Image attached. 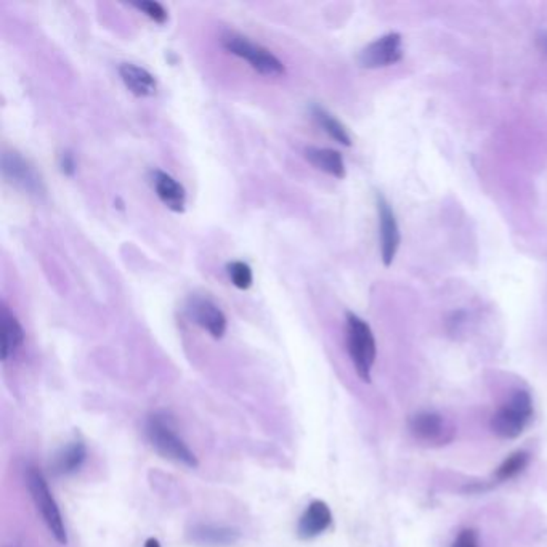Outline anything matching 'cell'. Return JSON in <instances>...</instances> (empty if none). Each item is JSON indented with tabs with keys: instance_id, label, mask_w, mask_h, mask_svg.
Instances as JSON below:
<instances>
[{
	"instance_id": "cell-8",
	"label": "cell",
	"mask_w": 547,
	"mask_h": 547,
	"mask_svg": "<svg viewBox=\"0 0 547 547\" xmlns=\"http://www.w3.org/2000/svg\"><path fill=\"white\" fill-rule=\"evenodd\" d=\"M403 58V39L398 33H388L367 44L358 55V63L366 69L392 67Z\"/></svg>"
},
{
	"instance_id": "cell-13",
	"label": "cell",
	"mask_w": 547,
	"mask_h": 547,
	"mask_svg": "<svg viewBox=\"0 0 547 547\" xmlns=\"http://www.w3.org/2000/svg\"><path fill=\"white\" fill-rule=\"evenodd\" d=\"M151 183H153L156 196L160 202L172 212H183L187 206V191L181 181H175L174 177L167 174L164 170L156 169L151 172Z\"/></svg>"
},
{
	"instance_id": "cell-2",
	"label": "cell",
	"mask_w": 547,
	"mask_h": 547,
	"mask_svg": "<svg viewBox=\"0 0 547 547\" xmlns=\"http://www.w3.org/2000/svg\"><path fill=\"white\" fill-rule=\"evenodd\" d=\"M26 485L31 498H33L34 506L39 511L40 517L47 525L48 532L60 544H67V525L63 521L60 506L55 500L52 490L48 487L46 475L42 474V470L39 469L29 466L26 469Z\"/></svg>"
},
{
	"instance_id": "cell-12",
	"label": "cell",
	"mask_w": 547,
	"mask_h": 547,
	"mask_svg": "<svg viewBox=\"0 0 547 547\" xmlns=\"http://www.w3.org/2000/svg\"><path fill=\"white\" fill-rule=\"evenodd\" d=\"M188 538L198 546L230 547L234 546L241 540V532L238 528L225 527V525L198 523L190 528Z\"/></svg>"
},
{
	"instance_id": "cell-15",
	"label": "cell",
	"mask_w": 547,
	"mask_h": 547,
	"mask_svg": "<svg viewBox=\"0 0 547 547\" xmlns=\"http://www.w3.org/2000/svg\"><path fill=\"white\" fill-rule=\"evenodd\" d=\"M119 76L124 86L137 97H153L158 90V82L153 74L134 63H122L119 67Z\"/></svg>"
},
{
	"instance_id": "cell-22",
	"label": "cell",
	"mask_w": 547,
	"mask_h": 547,
	"mask_svg": "<svg viewBox=\"0 0 547 547\" xmlns=\"http://www.w3.org/2000/svg\"><path fill=\"white\" fill-rule=\"evenodd\" d=\"M451 547H479V538H477V533H475L474 530H470V528L462 530V532L458 534V538L454 540L453 546Z\"/></svg>"
},
{
	"instance_id": "cell-14",
	"label": "cell",
	"mask_w": 547,
	"mask_h": 547,
	"mask_svg": "<svg viewBox=\"0 0 547 547\" xmlns=\"http://www.w3.org/2000/svg\"><path fill=\"white\" fill-rule=\"evenodd\" d=\"M0 341H2L0 358L4 363L10 360L25 342V329L5 304H2L0 308Z\"/></svg>"
},
{
	"instance_id": "cell-4",
	"label": "cell",
	"mask_w": 547,
	"mask_h": 547,
	"mask_svg": "<svg viewBox=\"0 0 547 547\" xmlns=\"http://www.w3.org/2000/svg\"><path fill=\"white\" fill-rule=\"evenodd\" d=\"M347 348L348 355L354 363L355 371L361 381H371V371L376 363V337L373 329L366 321L348 312L347 314Z\"/></svg>"
},
{
	"instance_id": "cell-6",
	"label": "cell",
	"mask_w": 547,
	"mask_h": 547,
	"mask_svg": "<svg viewBox=\"0 0 547 547\" xmlns=\"http://www.w3.org/2000/svg\"><path fill=\"white\" fill-rule=\"evenodd\" d=\"M2 175L8 183L21 188L26 193L39 196L46 191V185L37 169L14 150L2 154Z\"/></svg>"
},
{
	"instance_id": "cell-1",
	"label": "cell",
	"mask_w": 547,
	"mask_h": 547,
	"mask_svg": "<svg viewBox=\"0 0 547 547\" xmlns=\"http://www.w3.org/2000/svg\"><path fill=\"white\" fill-rule=\"evenodd\" d=\"M147 437L151 447L169 460H174L185 468L196 469L200 466L196 454L181 440L175 432L174 426L166 414L154 413L147 420Z\"/></svg>"
},
{
	"instance_id": "cell-19",
	"label": "cell",
	"mask_w": 547,
	"mask_h": 547,
	"mask_svg": "<svg viewBox=\"0 0 547 547\" xmlns=\"http://www.w3.org/2000/svg\"><path fill=\"white\" fill-rule=\"evenodd\" d=\"M528 460H530V456L525 451H515V453L511 454L508 459H504V462L501 464L498 470H496V474H494V479L498 481H508L515 479L517 475L521 474L528 466Z\"/></svg>"
},
{
	"instance_id": "cell-3",
	"label": "cell",
	"mask_w": 547,
	"mask_h": 547,
	"mask_svg": "<svg viewBox=\"0 0 547 547\" xmlns=\"http://www.w3.org/2000/svg\"><path fill=\"white\" fill-rule=\"evenodd\" d=\"M221 42L227 52L246 60L249 67L262 76L278 77L286 73V67L276 55L272 54L268 48L262 47L261 44H255L243 34L228 31L222 34Z\"/></svg>"
},
{
	"instance_id": "cell-16",
	"label": "cell",
	"mask_w": 547,
	"mask_h": 547,
	"mask_svg": "<svg viewBox=\"0 0 547 547\" xmlns=\"http://www.w3.org/2000/svg\"><path fill=\"white\" fill-rule=\"evenodd\" d=\"M305 158L318 170L333 175L335 179H344L347 174L342 154L331 148H305Z\"/></svg>"
},
{
	"instance_id": "cell-25",
	"label": "cell",
	"mask_w": 547,
	"mask_h": 547,
	"mask_svg": "<svg viewBox=\"0 0 547 547\" xmlns=\"http://www.w3.org/2000/svg\"><path fill=\"white\" fill-rule=\"evenodd\" d=\"M145 547H160V542L156 538H148Z\"/></svg>"
},
{
	"instance_id": "cell-23",
	"label": "cell",
	"mask_w": 547,
	"mask_h": 547,
	"mask_svg": "<svg viewBox=\"0 0 547 547\" xmlns=\"http://www.w3.org/2000/svg\"><path fill=\"white\" fill-rule=\"evenodd\" d=\"M76 169H77V164H76V158H74V154L69 151V150H65L63 153L60 154V170L63 174L67 175V177H73L76 174Z\"/></svg>"
},
{
	"instance_id": "cell-5",
	"label": "cell",
	"mask_w": 547,
	"mask_h": 547,
	"mask_svg": "<svg viewBox=\"0 0 547 547\" xmlns=\"http://www.w3.org/2000/svg\"><path fill=\"white\" fill-rule=\"evenodd\" d=\"M533 418V400L527 390H517L491 419V430L504 440L521 437Z\"/></svg>"
},
{
	"instance_id": "cell-17",
	"label": "cell",
	"mask_w": 547,
	"mask_h": 547,
	"mask_svg": "<svg viewBox=\"0 0 547 547\" xmlns=\"http://www.w3.org/2000/svg\"><path fill=\"white\" fill-rule=\"evenodd\" d=\"M86 459H88V448L82 441L74 440L57 453L52 462V469L57 475H73L79 472Z\"/></svg>"
},
{
	"instance_id": "cell-21",
	"label": "cell",
	"mask_w": 547,
	"mask_h": 547,
	"mask_svg": "<svg viewBox=\"0 0 547 547\" xmlns=\"http://www.w3.org/2000/svg\"><path fill=\"white\" fill-rule=\"evenodd\" d=\"M132 7L140 10L141 14L147 15L148 18H151L154 23L164 25L169 20V15L164 5H160V2L154 0H141V2H134Z\"/></svg>"
},
{
	"instance_id": "cell-24",
	"label": "cell",
	"mask_w": 547,
	"mask_h": 547,
	"mask_svg": "<svg viewBox=\"0 0 547 547\" xmlns=\"http://www.w3.org/2000/svg\"><path fill=\"white\" fill-rule=\"evenodd\" d=\"M538 46L547 55V31L538 34Z\"/></svg>"
},
{
	"instance_id": "cell-9",
	"label": "cell",
	"mask_w": 547,
	"mask_h": 547,
	"mask_svg": "<svg viewBox=\"0 0 547 547\" xmlns=\"http://www.w3.org/2000/svg\"><path fill=\"white\" fill-rule=\"evenodd\" d=\"M376 204H377V217H379L382 262L386 267H390L400 247V227L395 217L394 209L381 193L376 194Z\"/></svg>"
},
{
	"instance_id": "cell-10",
	"label": "cell",
	"mask_w": 547,
	"mask_h": 547,
	"mask_svg": "<svg viewBox=\"0 0 547 547\" xmlns=\"http://www.w3.org/2000/svg\"><path fill=\"white\" fill-rule=\"evenodd\" d=\"M409 430L418 440L428 445H445V441L451 440V430L447 428L445 419L430 411L414 414L409 419Z\"/></svg>"
},
{
	"instance_id": "cell-7",
	"label": "cell",
	"mask_w": 547,
	"mask_h": 547,
	"mask_svg": "<svg viewBox=\"0 0 547 547\" xmlns=\"http://www.w3.org/2000/svg\"><path fill=\"white\" fill-rule=\"evenodd\" d=\"M185 314L214 339H222L227 333V316L219 305L206 295H190L185 304Z\"/></svg>"
},
{
	"instance_id": "cell-20",
	"label": "cell",
	"mask_w": 547,
	"mask_h": 547,
	"mask_svg": "<svg viewBox=\"0 0 547 547\" xmlns=\"http://www.w3.org/2000/svg\"><path fill=\"white\" fill-rule=\"evenodd\" d=\"M227 274L228 278L232 280V283H233L234 286L238 287V289L246 291V289L253 286L254 274H253V268L249 267V263H246V262H228Z\"/></svg>"
},
{
	"instance_id": "cell-18",
	"label": "cell",
	"mask_w": 547,
	"mask_h": 547,
	"mask_svg": "<svg viewBox=\"0 0 547 547\" xmlns=\"http://www.w3.org/2000/svg\"><path fill=\"white\" fill-rule=\"evenodd\" d=\"M310 113L314 116V119L318 122V126L331 139H334L337 143H341L344 147H350L352 145V137L348 134L347 128L334 114L329 113L326 108H323L321 105H312L310 107Z\"/></svg>"
},
{
	"instance_id": "cell-11",
	"label": "cell",
	"mask_w": 547,
	"mask_h": 547,
	"mask_svg": "<svg viewBox=\"0 0 547 547\" xmlns=\"http://www.w3.org/2000/svg\"><path fill=\"white\" fill-rule=\"evenodd\" d=\"M333 525V512L325 501H312L302 512L297 523V536L301 540H315Z\"/></svg>"
}]
</instances>
